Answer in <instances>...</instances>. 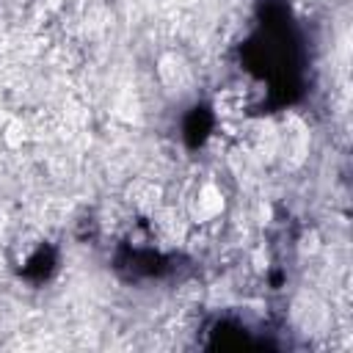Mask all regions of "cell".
Masks as SVG:
<instances>
[{"label":"cell","mask_w":353,"mask_h":353,"mask_svg":"<svg viewBox=\"0 0 353 353\" xmlns=\"http://www.w3.org/2000/svg\"><path fill=\"white\" fill-rule=\"evenodd\" d=\"M160 74H163V80H165L168 85H179V83H182V77H185V66H182V61H179V58L168 55V58H163V61H160Z\"/></svg>","instance_id":"cell-4"},{"label":"cell","mask_w":353,"mask_h":353,"mask_svg":"<svg viewBox=\"0 0 353 353\" xmlns=\"http://www.w3.org/2000/svg\"><path fill=\"white\" fill-rule=\"evenodd\" d=\"M223 207H226L223 190H221L215 182L207 179V182H201V185L196 188V193L188 199L185 212H188V221H193V223H207V221L218 218V215L223 212Z\"/></svg>","instance_id":"cell-1"},{"label":"cell","mask_w":353,"mask_h":353,"mask_svg":"<svg viewBox=\"0 0 353 353\" xmlns=\"http://www.w3.org/2000/svg\"><path fill=\"white\" fill-rule=\"evenodd\" d=\"M25 141V127H22V121H8V127H6V143L8 146H19Z\"/></svg>","instance_id":"cell-5"},{"label":"cell","mask_w":353,"mask_h":353,"mask_svg":"<svg viewBox=\"0 0 353 353\" xmlns=\"http://www.w3.org/2000/svg\"><path fill=\"white\" fill-rule=\"evenodd\" d=\"M154 215V226L157 232H163L168 240H179L185 237V229H188V212L182 210H174V207H160Z\"/></svg>","instance_id":"cell-2"},{"label":"cell","mask_w":353,"mask_h":353,"mask_svg":"<svg viewBox=\"0 0 353 353\" xmlns=\"http://www.w3.org/2000/svg\"><path fill=\"white\" fill-rule=\"evenodd\" d=\"M163 6H190L193 0H160Z\"/></svg>","instance_id":"cell-6"},{"label":"cell","mask_w":353,"mask_h":353,"mask_svg":"<svg viewBox=\"0 0 353 353\" xmlns=\"http://www.w3.org/2000/svg\"><path fill=\"white\" fill-rule=\"evenodd\" d=\"M61 3H63V0H50V6H61Z\"/></svg>","instance_id":"cell-7"},{"label":"cell","mask_w":353,"mask_h":353,"mask_svg":"<svg viewBox=\"0 0 353 353\" xmlns=\"http://www.w3.org/2000/svg\"><path fill=\"white\" fill-rule=\"evenodd\" d=\"M130 201H132V207L135 210H141V212H146V215H152V212H157L160 207H163V193H160V188L154 185V182H146V179H138L132 188H130Z\"/></svg>","instance_id":"cell-3"}]
</instances>
